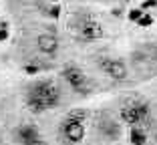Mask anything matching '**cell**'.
<instances>
[{
	"mask_svg": "<svg viewBox=\"0 0 157 145\" xmlns=\"http://www.w3.org/2000/svg\"><path fill=\"white\" fill-rule=\"evenodd\" d=\"M59 101H60V91L51 79L38 81V83L30 85L26 91V109L34 115L56 107Z\"/></svg>",
	"mask_w": 157,
	"mask_h": 145,
	"instance_id": "obj_1",
	"label": "cell"
},
{
	"mask_svg": "<svg viewBox=\"0 0 157 145\" xmlns=\"http://www.w3.org/2000/svg\"><path fill=\"white\" fill-rule=\"evenodd\" d=\"M51 2H59V0H51Z\"/></svg>",
	"mask_w": 157,
	"mask_h": 145,
	"instance_id": "obj_18",
	"label": "cell"
},
{
	"mask_svg": "<svg viewBox=\"0 0 157 145\" xmlns=\"http://www.w3.org/2000/svg\"><path fill=\"white\" fill-rule=\"evenodd\" d=\"M75 32H77V36L81 38V40H99V38H103V34H105V30H103V26L97 22V20H91L85 16L83 22L78 24L77 28H75Z\"/></svg>",
	"mask_w": 157,
	"mask_h": 145,
	"instance_id": "obj_5",
	"label": "cell"
},
{
	"mask_svg": "<svg viewBox=\"0 0 157 145\" xmlns=\"http://www.w3.org/2000/svg\"><path fill=\"white\" fill-rule=\"evenodd\" d=\"M121 119L129 125H141V123H149L151 119V109H149L147 101L141 99H127L121 107Z\"/></svg>",
	"mask_w": 157,
	"mask_h": 145,
	"instance_id": "obj_3",
	"label": "cell"
},
{
	"mask_svg": "<svg viewBox=\"0 0 157 145\" xmlns=\"http://www.w3.org/2000/svg\"><path fill=\"white\" fill-rule=\"evenodd\" d=\"M0 145H2V143H0Z\"/></svg>",
	"mask_w": 157,
	"mask_h": 145,
	"instance_id": "obj_20",
	"label": "cell"
},
{
	"mask_svg": "<svg viewBox=\"0 0 157 145\" xmlns=\"http://www.w3.org/2000/svg\"><path fill=\"white\" fill-rule=\"evenodd\" d=\"M8 28H0V42H4V40H8Z\"/></svg>",
	"mask_w": 157,
	"mask_h": 145,
	"instance_id": "obj_16",
	"label": "cell"
},
{
	"mask_svg": "<svg viewBox=\"0 0 157 145\" xmlns=\"http://www.w3.org/2000/svg\"><path fill=\"white\" fill-rule=\"evenodd\" d=\"M99 67L105 71L107 77H111V79H115V81L127 79V67H125V63H121L119 59H103V61H99Z\"/></svg>",
	"mask_w": 157,
	"mask_h": 145,
	"instance_id": "obj_6",
	"label": "cell"
},
{
	"mask_svg": "<svg viewBox=\"0 0 157 145\" xmlns=\"http://www.w3.org/2000/svg\"><path fill=\"white\" fill-rule=\"evenodd\" d=\"M141 14H143L141 8H131L129 10V20H131V22H137V20L141 18Z\"/></svg>",
	"mask_w": 157,
	"mask_h": 145,
	"instance_id": "obj_13",
	"label": "cell"
},
{
	"mask_svg": "<svg viewBox=\"0 0 157 145\" xmlns=\"http://www.w3.org/2000/svg\"><path fill=\"white\" fill-rule=\"evenodd\" d=\"M157 6V0H145L141 4V10H147V8H155Z\"/></svg>",
	"mask_w": 157,
	"mask_h": 145,
	"instance_id": "obj_15",
	"label": "cell"
},
{
	"mask_svg": "<svg viewBox=\"0 0 157 145\" xmlns=\"http://www.w3.org/2000/svg\"><path fill=\"white\" fill-rule=\"evenodd\" d=\"M46 12H48V16H51V18H59V16H60V6H59V2H52V6L46 10Z\"/></svg>",
	"mask_w": 157,
	"mask_h": 145,
	"instance_id": "obj_12",
	"label": "cell"
},
{
	"mask_svg": "<svg viewBox=\"0 0 157 145\" xmlns=\"http://www.w3.org/2000/svg\"><path fill=\"white\" fill-rule=\"evenodd\" d=\"M63 79L69 83V87L78 95H87L89 93V77L85 75L83 69H78L75 65H67L65 69L60 71Z\"/></svg>",
	"mask_w": 157,
	"mask_h": 145,
	"instance_id": "obj_4",
	"label": "cell"
},
{
	"mask_svg": "<svg viewBox=\"0 0 157 145\" xmlns=\"http://www.w3.org/2000/svg\"><path fill=\"white\" fill-rule=\"evenodd\" d=\"M30 145H46V141H44V139H42V137H40V139L33 141V143H30Z\"/></svg>",
	"mask_w": 157,
	"mask_h": 145,
	"instance_id": "obj_17",
	"label": "cell"
},
{
	"mask_svg": "<svg viewBox=\"0 0 157 145\" xmlns=\"http://www.w3.org/2000/svg\"><path fill=\"white\" fill-rule=\"evenodd\" d=\"M137 24H139V26H143V28H147V26H151V24H153V16H151V14H141V18H139L137 20Z\"/></svg>",
	"mask_w": 157,
	"mask_h": 145,
	"instance_id": "obj_11",
	"label": "cell"
},
{
	"mask_svg": "<svg viewBox=\"0 0 157 145\" xmlns=\"http://www.w3.org/2000/svg\"><path fill=\"white\" fill-rule=\"evenodd\" d=\"M85 119H87V111H83V109L71 111L59 125L60 137L71 145H78L85 139Z\"/></svg>",
	"mask_w": 157,
	"mask_h": 145,
	"instance_id": "obj_2",
	"label": "cell"
},
{
	"mask_svg": "<svg viewBox=\"0 0 157 145\" xmlns=\"http://www.w3.org/2000/svg\"><path fill=\"white\" fill-rule=\"evenodd\" d=\"M0 143H2V137H0Z\"/></svg>",
	"mask_w": 157,
	"mask_h": 145,
	"instance_id": "obj_19",
	"label": "cell"
},
{
	"mask_svg": "<svg viewBox=\"0 0 157 145\" xmlns=\"http://www.w3.org/2000/svg\"><path fill=\"white\" fill-rule=\"evenodd\" d=\"M24 73H26V75H36V73H40V69H38L36 65H26L24 67Z\"/></svg>",
	"mask_w": 157,
	"mask_h": 145,
	"instance_id": "obj_14",
	"label": "cell"
},
{
	"mask_svg": "<svg viewBox=\"0 0 157 145\" xmlns=\"http://www.w3.org/2000/svg\"><path fill=\"white\" fill-rule=\"evenodd\" d=\"M129 141H131V145H145L147 143V135H145V131L139 125H131Z\"/></svg>",
	"mask_w": 157,
	"mask_h": 145,
	"instance_id": "obj_10",
	"label": "cell"
},
{
	"mask_svg": "<svg viewBox=\"0 0 157 145\" xmlns=\"http://www.w3.org/2000/svg\"><path fill=\"white\" fill-rule=\"evenodd\" d=\"M97 129H99V133H101V137H105V139H109V141H117L121 137L119 121H115V119H111V117H101L99 123H97Z\"/></svg>",
	"mask_w": 157,
	"mask_h": 145,
	"instance_id": "obj_7",
	"label": "cell"
},
{
	"mask_svg": "<svg viewBox=\"0 0 157 145\" xmlns=\"http://www.w3.org/2000/svg\"><path fill=\"white\" fill-rule=\"evenodd\" d=\"M155 139H157V137H155Z\"/></svg>",
	"mask_w": 157,
	"mask_h": 145,
	"instance_id": "obj_21",
	"label": "cell"
},
{
	"mask_svg": "<svg viewBox=\"0 0 157 145\" xmlns=\"http://www.w3.org/2000/svg\"><path fill=\"white\" fill-rule=\"evenodd\" d=\"M14 137H16V141H18L20 145H30L33 141L40 139V131H38V127H34V125H20V127H16Z\"/></svg>",
	"mask_w": 157,
	"mask_h": 145,
	"instance_id": "obj_8",
	"label": "cell"
},
{
	"mask_svg": "<svg viewBox=\"0 0 157 145\" xmlns=\"http://www.w3.org/2000/svg\"><path fill=\"white\" fill-rule=\"evenodd\" d=\"M36 44L44 55H56V51H59V38H56V34H52V32L38 34Z\"/></svg>",
	"mask_w": 157,
	"mask_h": 145,
	"instance_id": "obj_9",
	"label": "cell"
}]
</instances>
